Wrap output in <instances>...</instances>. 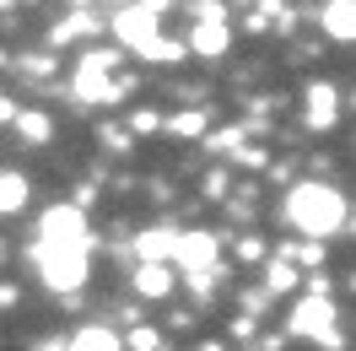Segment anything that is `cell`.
Listing matches in <instances>:
<instances>
[{"mask_svg":"<svg viewBox=\"0 0 356 351\" xmlns=\"http://www.w3.org/2000/svg\"><path fill=\"white\" fill-rule=\"evenodd\" d=\"M11 119H17V103H11V98H0V125H11Z\"/></svg>","mask_w":356,"mask_h":351,"instance_id":"25","label":"cell"},{"mask_svg":"<svg viewBox=\"0 0 356 351\" xmlns=\"http://www.w3.org/2000/svg\"><path fill=\"white\" fill-rule=\"evenodd\" d=\"M173 260L195 276V270H211L216 265V233H178L173 243Z\"/></svg>","mask_w":356,"mask_h":351,"instance_id":"7","label":"cell"},{"mask_svg":"<svg viewBox=\"0 0 356 351\" xmlns=\"http://www.w3.org/2000/svg\"><path fill=\"white\" fill-rule=\"evenodd\" d=\"M130 346H135V351H152V346H156V329H146V325H140V329L130 335Z\"/></svg>","mask_w":356,"mask_h":351,"instance_id":"24","label":"cell"},{"mask_svg":"<svg viewBox=\"0 0 356 351\" xmlns=\"http://www.w3.org/2000/svg\"><path fill=\"white\" fill-rule=\"evenodd\" d=\"M33 265L54 292H76L87 286V270H92V249H49V243H33Z\"/></svg>","mask_w":356,"mask_h":351,"instance_id":"2","label":"cell"},{"mask_svg":"<svg viewBox=\"0 0 356 351\" xmlns=\"http://www.w3.org/2000/svg\"><path fill=\"white\" fill-rule=\"evenodd\" d=\"M291 335H308L318 346H334L340 335H334V303L330 297H302L297 313H291Z\"/></svg>","mask_w":356,"mask_h":351,"instance_id":"5","label":"cell"},{"mask_svg":"<svg viewBox=\"0 0 356 351\" xmlns=\"http://www.w3.org/2000/svg\"><path fill=\"white\" fill-rule=\"evenodd\" d=\"M11 125H17V135H22V141H33V146H44L49 135H54V119H49L44 109H27V114H17Z\"/></svg>","mask_w":356,"mask_h":351,"instance_id":"15","label":"cell"},{"mask_svg":"<svg viewBox=\"0 0 356 351\" xmlns=\"http://www.w3.org/2000/svg\"><path fill=\"white\" fill-rule=\"evenodd\" d=\"M173 243H178L173 227H152V233L135 238V254H140V265H168L173 260Z\"/></svg>","mask_w":356,"mask_h":351,"instance_id":"8","label":"cell"},{"mask_svg":"<svg viewBox=\"0 0 356 351\" xmlns=\"http://www.w3.org/2000/svg\"><path fill=\"white\" fill-rule=\"evenodd\" d=\"M281 260H297V265H318L324 260V243H281Z\"/></svg>","mask_w":356,"mask_h":351,"instance_id":"18","label":"cell"},{"mask_svg":"<svg viewBox=\"0 0 356 351\" xmlns=\"http://www.w3.org/2000/svg\"><path fill=\"white\" fill-rule=\"evenodd\" d=\"M265 286H270V292H291V286H297V265L275 254V260H270V270H265Z\"/></svg>","mask_w":356,"mask_h":351,"instance_id":"16","label":"cell"},{"mask_svg":"<svg viewBox=\"0 0 356 351\" xmlns=\"http://www.w3.org/2000/svg\"><path fill=\"white\" fill-rule=\"evenodd\" d=\"M27 195H33V184L27 173H0V217H11V211H22Z\"/></svg>","mask_w":356,"mask_h":351,"instance_id":"13","label":"cell"},{"mask_svg":"<svg viewBox=\"0 0 356 351\" xmlns=\"http://www.w3.org/2000/svg\"><path fill=\"white\" fill-rule=\"evenodd\" d=\"M286 221L297 233H308L313 243H324L334 227H346V195L330 184H297L286 195Z\"/></svg>","mask_w":356,"mask_h":351,"instance_id":"1","label":"cell"},{"mask_svg":"<svg viewBox=\"0 0 356 351\" xmlns=\"http://www.w3.org/2000/svg\"><path fill=\"white\" fill-rule=\"evenodd\" d=\"M308 125L313 130H330L334 125V87L330 81H313L308 87Z\"/></svg>","mask_w":356,"mask_h":351,"instance_id":"12","label":"cell"},{"mask_svg":"<svg viewBox=\"0 0 356 351\" xmlns=\"http://www.w3.org/2000/svg\"><path fill=\"white\" fill-rule=\"evenodd\" d=\"M113 38L124 49H135V54H146L162 38V22H156V11H146V6H130V11L113 17Z\"/></svg>","mask_w":356,"mask_h":351,"instance_id":"6","label":"cell"},{"mask_svg":"<svg viewBox=\"0 0 356 351\" xmlns=\"http://www.w3.org/2000/svg\"><path fill=\"white\" fill-rule=\"evenodd\" d=\"M195 22H227L222 0H195Z\"/></svg>","mask_w":356,"mask_h":351,"instance_id":"20","label":"cell"},{"mask_svg":"<svg viewBox=\"0 0 356 351\" xmlns=\"http://www.w3.org/2000/svg\"><path fill=\"white\" fill-rule=\"evenodd\" d=\"M38 243H49V249H92L81 205H49L44 221H38Z\"/></svg>","mask_w":356,"mask_h":351,"instance_id":"3","label":"cell"},{"mask_svg":"<svg viewBox=\"0 0 356 351\" xmlns=\"http://www.w3.org/2000/svg\"><path fill=\"white\" fill-rule=\"evenodd\" d=\"M238 260H243V265L265 260V243H259V238H243V243H238Z\"/></svg>","mask_w":356,"mask_h":351,"instance_id":"23","label":"cell"},{"mask_svg":"<svg viewBox=\"0 0 356 351\" xmlns=\"http://www.w3.org/2000/svg\"><path fill=\"white\" fill-rule=\"evenodd\" d=\"M146 60H162V65H178V60H184V44H173V38H156V44L146 49Z\"/></svg>","mask_w":356,"mask_h":351,"instance_id":"19","label":"cell"},{"mask_svg":"<svg viewBox=\"0 0 356 351\" xmlns=\"http://www.w3.org/2000/svg\"><path fill=\"white\" fill-rule=\"evenodd\" d=\"M173 130H178V135H200V130H205V114H195V109H189V114H178V119H173Z\"/></svg>","mask_w":356,"mask_h":351,"instance_id":"21","label":"cell"},{"mask_svg":"<svg viewBox=\"0 0 356 351\" xmlns=\"http://www.w3.org/2000/svg\"><path fill=\"white\" fill-rule=\"evenodd\" d=\"M324 33L340 38V44H351V33H356V0H324Z\"/></svg>","mask_w":356,"mask_h":351,"instance_id":"9","label":"cell"},{"mask_svg":"<svg viewBox=\"0 0 356 351\" xmlns=\"http://www.w3.org/2000/svg\"><path fill=\"white\" fill-rule=\"evenodd\" d=\"M140 6H146V11H162V6H168V0H140Z\"/></svg>","mask_w":356,"mask_h":351,"instance_id":"26","label":"cell"},{"mask_svg":"<svg viewBox=\"0 0 356 351\" xmlns=\"http://www.w3.org/2000/svg\"><path fill=\"white\" fill-rule=\"evenodd\" d=\"M65 351H124V341H119L108 325H81L76 335H70Z\"/></svg>","mask_w":356,"mask_h":351,"instance_id":"10","label":"cell"},{"mask_svg":"<svg viewBox=\"0 0 356 351\" xmlns=\"http://www.w3.org/2000/svg\"><path fill=\"white\" fill-rule=\"evenodd\" d=\"M113 65H119V54H108V49H97V54H87L81 65H76V98L81 103H113Z\"/></svg>","mask_w":356,"mask_h":351,"instance_id":"4","label":"cell"},{"mask_svg":"<svg viewBox=\"0 0 356 351\" xmlns=\"http://www.w3.org/2000/svg\"><path fill=\"white\" fill-rule=\"evenodd\" d=\"M189 49H200V54H227V22H195V33H189Z\"/></svg>","mask_w":356,"mask_h":351,"instance_id":"14","label":"cell"},{"mask_svg":"<svg viewBox=\"0 0 356 351\" xmlns=\"http://www.w3.org/2000/svg\"><path fill=\"white\" fill-rule=\"evenodd\" d=\"M70 6H87V0H70Z\"/></svg>","mask_w":356,"mask_h":351,"instance_id":"27","label":"cell"},{"mask_svg":"<svg viewBox=\"0 0 356 351\" xmlns=\"http://www.w3.org/2000/svg\"><path fill=\"white\" fill-rule=\"evenodd\" d=\"M87 33H97V17H87V11H76L65 27H54V44H70V38H87Z\"/></svg>","mask_w":356,"mask_h":351,"instance_id":"17","label":"cell"},{"mask_svg":"<svg viewBox=\"0 0 356 351\" xmlns=\"http://www.w3.org/2000/svg\"><path fill=\"white\" fill-rule=\"evenodd\" d=\"M135 292L162 303V297L173 292V265H140V270H135Z\"/></svg>","mask_w":356,"mask_h":351,"instance_id":"11","label":"cell"},{"mask_svg":"<svg viewBox=\"0 0 356 351\" xmlns=\"http://www.w3.org/2000/svg\"><path fill=\"white\" fill-rule=\"evenodd\" d=\"M156 125H162V114H152V109H140V114H130V130H135V135H152Z\"/></svg>","mask_w":356,"mask_h":351,"instance_id":"22","label":"cell"}]
</instances>
